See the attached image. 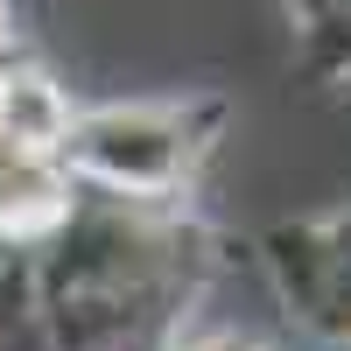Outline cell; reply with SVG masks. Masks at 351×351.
<instances>
[{
    "label": "cell",
    "instance_id": "cell-1",
    "mask_svg": "<svg viewBox=\"0 0 351 351\" xmlns=\"http://www.w3.org/2000/svg\"><path fill=\"white\" fill-rule=\"evenodd\" d=\"M0 127H8L21 148H49V141L64 134V99H56L43 77H0Z\"/></svg>",
    "mask_w": 351,
    "mask_h": 351
},
{
    "label": "cell",
    "instance_id": "cell-2",
    "mask_svg": "<svg viewBox=\"0 0 351 351\" xmlns=\"http://www.w3.org/2000/svg\"><path fill=\"white\" fill-rule=\"evenodd\" d=\"M0 28H8V8H0Z\"/></svg>",
    "mask_w": 351,
    "mask_h": 351
}]
</instances>
